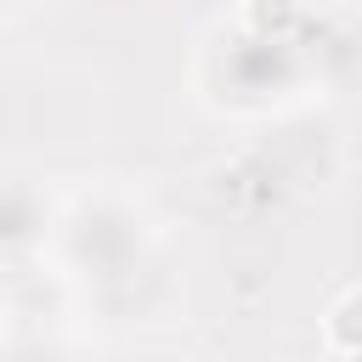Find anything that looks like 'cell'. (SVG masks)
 Listing matches in <instances>:
<instances>
[]
</instances>
